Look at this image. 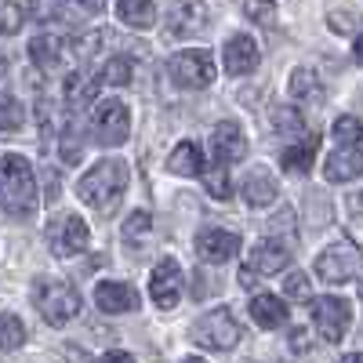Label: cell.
Listing matches in <instances>:
<instances>
[{"label": "cell", "mask_w": 363, "mask_h": 363, "mask_svg": "<svg viewBox=\"0 0 363 363\" xmlns=\"http://www.w3.org/2000/svg\"><path fill=\"white\" fill-rule=\"evenodd\" d=\"M309 301V309H313V323L320 330V338L323 342H342L345 338V330L352 323V306L342 298H306Z\"/></svg>", "instance_id": "7"}, {"label": "cell", "mask_w": 363, "mask_h": 363, "mask_svg": "<svg viewBox=\"0 0 363 363\" xmlns=\"http://www.w3.org/2000/svg\"><path fill=\"white\" fill-rule=\"evenodd\" d=\"M29 58H33L40 69H55L58 62H62V40H58L55 33L33 37V44H29Z\"/></svg>", "instance_id": "23"}, {"label": "cell", "mask_w": 363, "mask_h": 363, "mask_svg": "<svg viewBox=\"0 0 363 363\" xmlns=\"http://www.w3.org/2000/svg\"><path fill=\"white\" fill-rule=\"evenodd\" d=\"M167 167L182 178H196L203 171V153H200V145L196 142H182L174 145V153L167 157Z\"/></svg>", "instance_id": "21"}, {"label": "cell", "mask_w": 363, "mask_h": 363, "mask_svg": "<svg viewBox=\"0 0 363 363\" xmlns=\"http://www.w3.org/2000/svg\"><path fill=\"white\" fill-rule=\"evenodd\" d=\"M272 124L280 128V135H284V131H291V135L306 131V124H301V113H298V109H287V106H280L277 113H272Z\"/></svg>", "instance_id": "32"}, {"label": "cell", "mask_w": 363, "mask_h": 363, "mask_svg": "<svg viewBox=\"0 0 363 363\" xmlns=\"http://www.w3.org/2000/svg\"><path fill=\"white\" fill-rule=\"evenodd\" d=\"M116 15L124 26L131 29H149L157 22V8H153V0H120L116 4Z\"/></svg>", "instance_id": "22"}, {"label": "cell", "mask_w": 363, "mask_h": 363, "mask_svg": "<svg viewBox=\"0 0 363 363\" xmlns=\"http://www.w3.org/2000/svg\"><path fill=\"white\" fill-rule=\"evenodd\" d=\"M4 69H8V62H4V58H0V77H4Z\"/></svg>", "instance_id": "40"}, {"label": "cell", "mask_w": 363, "mask_h": 363, "mask_svg": "<svg viewBox=\"0 0 363 363\" xmlns=\"http://www.w3.org/2000/svg\"><path fill=\"white\" fill-rule=\"evenodd\" d=\"M211 149H215L218 164H240L247 157V138H244V131H240V124L222 120V124L215 128V135H211Z\"/></svg>", "instance_id": "13"}, {"label": "cell", "mask_w": 363, "mask_h": 363, "mask_svg": "<svg viewBox=\"0 0 363 363\" xmlns=\"http://www.w3.org/2000/svg\"><path fill=\"white\" fill-rule=\"evenodd\" d=\"M244 11L262 26H269L272 18H277V4H272V0H244Z\"/></svg>", "instance_id": "36"}, {"label": "cell", "mask_w": 363, "mask_h": 363, "mask_svg": "<svg viewBox=\"0 0 363 363\" xmlns=\"http://www.w3.org/2000/svg\"><path fill=\"white\" fill-rule=\"evenodd\" d=\"M0 211L15 222H29L37 215V182L33 167L18 153L0 157Z\"/></svg>", "instance_id": "1"}, {"label": "cell", "mask_w": 363, "mask_h": 363, "mask_svg": "<svg viewBox=\"0 0 363 363\" xmlns=\"http://www.w3.org/2000/svg\"><path fill=\"white\" fill-rule=\"evenodd\" d=\"M251 320H255L258 327L272 330V327H280V323L287 320V306H284L277 294H255V298H251Z\"/></svg>", "instance_id": "20"}, {"label": "cell", "mask_w": 363, "mask_h": 363, "mask_svg": "<svg viewBox=\"0 0 363 363\" xmlns=\"http://www.w3.org/2000/svg\"><path fill=\"white\" fill-rule=\"evenodd\" d=\"M22 120H26L22 102L11 99V95H0V131H18Z\"/></svg>", "instance_id": "27"}, {"label": "cell", "mask_w": 363, "mask_h": 363, "mask_svg": "<svg viewBox=\"0 0 363 363\" xmlns=\"http://www.w3.org/2000/svg\"><path fill=\"white\" fill-rule=\"evenodd\" d=\"M167 29H171V37H189V33H200L203 29V18H207V8L200 4V0H186L182 8H174L167 15Z\"/></svg>", "instance_id": "19"}, {"label": "cell", "mask_w": 363, "mask_h": 363, "mask_svg": "<svg viewBox=\"0 0 363 363\" xmlns=\"http://www.w3.org/2000/svg\"><path fill=\"white\" fill-rule=\"evenodd\" d=\"M48 240H51V251H55L58 258H73V255L87 251L91 233H87V222H84L80 215H66V218L51 222Z\"/></svg>", "instance_id": "9"}, {"label": "cell", "mask_w": 363, "mask_h": 363, "mask_svg": "<svg viewBox=\"0 0 363 363\" xmlns=\"http://www.w3.org/2000/svg\"><path fill=\"white\" fill-rule=\"evenodd\" d=\"M128 182H131V167L128 160H102L95 164L80 182H77V196L87 203V207H95V211H113L116 200L124 196L128 189Z\"/></svg>", "instance_id": "2"}, {"label": "cell", "mask_w": 363, "mask_h": 363, "mask_svg": "<svg viewBox=\"0 0 363 363\" xmlns=\"http://www.w3.org/2000/svg\"><path fill=\"white\" fill-rule=\"evenodd\" d=\"M291 349H294L298 356H306V352L313 349V335H309V330H306V327H298V330H294V335H291Z\"/></svg>", "instance_id": "38"}, {"label": "cell", "mask_w": 363, "mask_h": 363, "mask_svg": "<svg viewBox=\"0 0 363 363\" xmlns=\"http://www.w3.org/2000/svg\"><path fill=\"white\" fill-rule=\"evenodd\" d=\"M102 8H106V0H62V11L69 18H95L102 15Z\"/></svg>", "instance_id": "31"}, {"label": "cell", "mask_w": 363, "mask_h": 363, "mask_svg": "<svg viewBox=\"0 0 363 363\" xmlns=\"http://www.w3.org/2000/svg\"><path fill=\"white\" fill-rule=\"evenodd\" d=\"M335 138H338V145H359V120L356 116H338L335 120Z\"/></svg>", "instance_id": "34"}, {"label": "cell", "mask_w": 363, "mask_h": 363, "mask_svg": "<svg viewBox=\"0 0 363 363\" xmlns=\"http://www.w3.org/2000/svg\"><path fill=\"white\" fill-rule=\"evenodd\" d=\"M26 22V8L18 0H0V33H18Z\"/></svg>", "instance_id": "28"}, {"label": "cell", "mask_w": 363, "mask_h": 363, "mask_svg": "<svg viewBox=\"0 0 363 363\" xmlns=\"http://www.w3.org/2000/svg\"><path fill=\"white\" fill-rule=\"evenodd\" d=\"M359 171H363L359 145H338L335 153L327 157V164H323V178L327 182H352V178H359Z\"/></svg>", "instance_id": "16"}, {"label": "cell", "mask_w": 363, "mask_h": 363, "mask_svg": "<svg viewBox=\"0 0 363 363\" xmlns=\"http://www.w3.org/2000/svg\"><path fill=\"white\" fill-rule=\"evenodd\" d=\"M149 229H153V222H149V211H131L128 222H124V240L131 244V240H142Z\"/></svg>", "instance_id": "33"}, {"label": "cell", "mask_w": 363, "mask_h": 363, "mask_svg": "<svg viewBox=\"0 0 363 363\" xmlns=\"http://www.w3.org/2000/svg\"><path fill=\"white\" fill-rule=\"evenodd\" d=\"M91 131H95L99 145H124L131 135V113L120 99H102L95 102V113H91Z\"/></svg>", "instance_id": "5"}, {"label": "cell", "mask_w": 363, "mask_h": 363, "mask_svg": "<svg viewBox=\"0 0 363 363\" xmlns=\"http://www.w3.org/2000/svg\"><path fill=\"white\" fill-rule=\"evenodd\" d=\"M95 306L109 316H120V313H131L138 309V291L124 280H102L95 287Z\"/></svg>", "instance_id": "12"}, {"label": "cell", "mask_w": 363, "mask_h": 363, "mask_svg": "<svg viewBox=\"0 0 363 363\" xmlns=\"http://www.w3.org/2000/svg\"><path fill=\"white\" fill-rule=\"evenodd\" d=\"M196 251H200L203 262L222 265V262H229V258L240 251V236L229 233V229H203V233L196 236Z\"/></svg>", "instance_id": "14"}, {"label": "cell", "mask_w": 363, "mask_h": 363, "mask_svg": "<svg viewBox=\"0 0 363 363\" xmlns=\"http://www.w3.org/2000/svg\"><path fill=\"white\" fill-rule=\"evenodd\" d=\"M167 73L178 87L186 91H203L211 80H215V58L203 48H189V51H178L171 62H167Z\"/></svg>", "instance_id": "4"}, {"label": "cell", "mask_w": 363, "mask_h": 363, "mask_svg": "<svg viewBox=\"0 0 363 363\" xmlns=\"http://www.w3.org/2000/svg\"><path fill=\"white\" fill-rule=\"evenodd\" d=\"M316 277H320L323 284H335V287L359 280V255H356V247H352V244L327 247V251L316 258Z\"/></svg>", "instance_id": "8"}, {"label": "cell", "mask_w": 363, "mask_h": 363, "mask_svg": "<svg viewBox=\"0 0 363 363\" xmlns=\"http://www.w3.org/2000/svg\"><path fill=\"white\" fill-rule=\"evenodd\" d=\"M22 342H26V323L15 313H4V316H0V349L15 352Z\"/></svg>", "instance_id": "26"}, {"label": "cell", "mask_w": 363, "mask_h": 363, "mask_svg": "<svg viewBox=\"0 0 363 363\" xmlns=\"http://www.w3.org/2000/svg\"><path fill=\"white\" fill-rule=\"evenodd\" d=\"M149 298L157 301V309H174L182 298V269L174 258H164L153 265V277H149Z\"/></svg>", "instance_id": "10"}, {"label": "cell", "mask_w": 363, "mask_h": 363, "mask_svg": "<svg viewBox=\"0 0 363 363\" xmlns=\"http://www.w3.org/2000/svg\"><path fill=\"white\" fill-rule=\"evenodd\" d=\"M95 80H91L84 69H73L69 73V80H66V102L73 106V109H80L84 102H91V99H95Z\"/></svg>", "instance_id": "24"}, {"label": "cell", "mask_w": 363, "mask_h": 363, "mask_svg": "<svg viewBox=\"0 0 363 363\" xmlns=\"http://www.w3.org/2000/svg\"><path fill=\"white\" fill-rule=\"evenodd\" d=\"M291 95H294V99H313V102H320V99H323L320 77H316L313 69H306V66H298V69L291 73Z\"/></svg>", "instance_id": "25"}, {"label": "cell", "mask_w": 363, "mask_h": 363, "mask_svg": "<svg viewBox=\"0 0 363 363\" xmlns=\"http://www.w3.org/2000/svg\"><path fill=\"white\" fill-rule=\"evenodd\" d=\"M316 149H320V135H306V131H301V138L284 149L280 167L291 171V174H309V167L316 160Z\"/></svg>", "instance_id": "17"}, {"label": "cell", "mask_w": 363, "mask_h": 363, "mask_svg": "<svg viewBox=\"0 0 363 363\" xmlns=\"http://www.w3.org/2000/svg\"><path fill=\"white\" fill-rule=\"evenodd\" d=\"M193 342L203 349H233L240 342V323L229 309H211L193 323Z\"/></svg>", "instance_id": "6"}, {"label": "cell", "mask_w": 363, "mask_h": 363, "mask_svg": "<svg viewBox=\"0 0 363 363\" xmlns=\"http://www.w3.org/2000/svg\"><path fill=\"white\" fill-rule=\"evenodd\" d=\"M258 62H262L258 44H255L247 33H236V37L225 44V51H222V66H225L229 77H247V73L258 69Z\"/></svg>", "instance_id": "11"}, {"label": "cell", "mask_w": 363, "mask_h": 363, "mask_svg": "<svg viewBox=\"0 0 363 363\" xmlns=\"http://www.w3.org/2000/svg\"><path fill=\"white\" fill-rule=\"evenodd\" d=\"M200 178H203L207 193L215 196V200H229V174H225V164L211 167V171H200Z\"/></svg>", "instance_id": "30"}, {"label": "cell", "mask_w": 363, "mask_h": 363, "mask_svg": "<svg viewBox=\"0 0 363 363\" xmlns=\"http://www.w3.org/2000/svg\"><path fill=\"white\" fill-rule=\"evenodd\" d=\"M330 29H335V33H356V22H352V15H345V11L338 15L335 11L330 15Z\"/></svg>", "instance_id": "39"}, {"label": "cell", "mask_w": 363, "mask_h": 363, "mask_svg": "<svg viewBox=\"0 0 363 363\" xmlns=\"http://www.w3.org/2000/svg\"><path fill=\"white\" fill-rule=\"evenodd\" d=\"M80 153H84V145H80V138H77V128L66 124V128H62V160H66V164H77Z\"/></svg>", "instance_id": "37"}, {"label": "cell", "mask_w": 363, "mask_h": 363, "mask_svg": "<svg viewBox=\"0 0 363 363\" xmlns=\"http://www.w3.org/2000/svg\"><path fill=\"white\" fill-rule=\"evenodd\" d=\"M277 178H272V171H265V167H251V174L244 178V200H247V207H265V203H272L277 200Z\"/></svg>", "instance_id": "18"}, {"label": "cell", "mask_w": 363, "mask_h": 363, "mask_svg": "<svg viewBox=\"0 0 363 363\" xmlns=\"http://www.w3.org/2000/svg\"><path fill=\"white\" fill-rule=\"evenodd\" d=\"M287 262H291V251L280 244V240H258V244L251 247L247 269L255 272V277H272V272H280Z\"/></svg>", "instance_id": "15"}, {"label": "cell", "mask_w": 363, "mask_h": 363, "mask_svg": "<svg viewBox=\"0 0 363 363\" xmlns=\"http://www.w3.org/2000/svg\"><path fill=\"white\" fill-rule=\"evenodd\" d=\"M313 280L306 277V272H287V280H284V291H287V298H298V301H306L309 294H313V287H309Z\"/></svg>", "instance_id": "35"}, {"label": "cell", "mask_w": 363, "mask_h": 363, "mask_svg": "<svg viewBox=\"0 0 363 363\" xmlns=\"http://www.w3.org/2000/svg\"><path fill=\"white\" fill-rule=\"evenodd\" d=\"M99 80L102 84H113V87L131 84V62H128V58H109V62L102 66V73H99Z\"/></svg>", "instance_id": "29"}, {"label": "cell", "mask_w": 363, "mask_h": 363, "mask_svg": "<svg viewBox=\"0 0 363 363\" xmlns=\"http://www.w3.org/2000/svg\"><path fill=\"white\" fill-rule=\"evenodd\" d=\"M33 301L51 327H66L80 316V291L66 280H40L33 287Z\"/></svg>", "instance_id": "3"}]
</instances>
